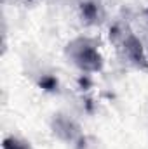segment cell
I'll list each match as a JSON object with an SVG mask.
<instances>
[{"label": "cell", "instance_id": "cell-1", "mask_svg": "<svg viewBox=\"0 0 148 149\" xmlns=\"http://www.w3.org/2000/svg\"><path fill=\"white\" fill-rule=\"evenodd\" d=\"M65 56L68 63L82 73H99L105 64L99 45L89 37H75L70 40L65 47Z\"/></svg>", "mask_w": 148, "mask_h": 149}, {"label": "cell", "instance_id": "cell-2", "mask_svg": "<svg viewBox=\"0 0 148 149\" xmlns=\"http://www.w3.org/2000/svg\"><path fill=\"white\" fill-rule=\"evenodd\" d=\"M110 37L113 38L115 49L124 63H127L129 66H132L136 70H148V57L145 54L143 43L127 26L113 28Z\"/></svg>", "mask_w": 148, "mask_h": 149}, {"label": "cell", "instance_id": "cell-3", "mask_svg": "<svg viewBox=\"0 0 148 149\" xmlns=\"http://www.w3.org/2000/svg\"><path fill=\"white\" fill-rule=\"evenodd\" d=\"M80 9H82V17H84L87 23H96V21H98V17H99V9H98L96 3L85 2V3H82Z\"/></svg>", "mask_w": 148, "mask_h": 149}, {"label": "cell", "instance_id": "cell-4", "mask_svg": "<svg viewBox=\"0 0 148 149\" xmlns=\"http://www.w3.org/2000/svg\"><path fill=\"white\" fill-rule=\"evenodd\" d=\"M2 149H32V146L19 137H5L2 142Z\"/></svg>", "mask_w": 148, "mask_h": 149}]
</instances>
